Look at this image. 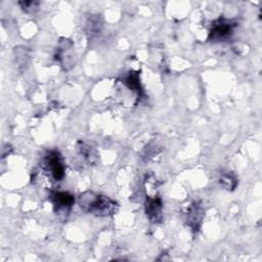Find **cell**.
Instances as JSON below:
<instances>
[{"label": "cell", "mask_w": 262, "mask_h": 262, "mask_svg": "<svg viewBox=\"0 0 262 262\" xmlns=\"http://www.w3.org/2000/svg\"><path fill=\"white\" fill-rule=\"evenodd\" d=\"M77 150L83 159L91 165H94L98 161V152L96 149L84 141H78Z\"/></svg>", "instance_id": "52a82bcc"}, {"label": "cell", "mask_w": 262, "mask_h": 262, "mask_svg": "<svg viewBox=\"0 0 262 262\" xmlns=\"http://www.w3.org/2000/svg\"><path fill=\"white\" fill-rule=\"evenodd\" d=\"M87 27H88V33L90 34V36H96L100 32L102 24H101L99 17H97V15H95L89 19Z\"/></svg>", "instance_id": "30bf717a"}, {"label": "cell", "mask_w": 262, "mask_h": 262, "mask_svg": "<svg viewBox=\"0 0 262 262\" xmlns=\"http://www.w3.org/2000/svg\"><path fill=\"white\" fill-rule=\"evenodd\" d=\"M219 183L222 187H224L226 190H234L237 186V177L236 175L231 171H225L221 172L219 177Z\"/></svg>", "instance_id": "9c48e42d"}, {"label": "cell", "mask_w": 262, "mask_h": 262, "mask_svg": "<svg viewBox=\"0 0 262 262\" xmlns=\"http://www.w3.org/2000/svg\"><path fill=\"white\" fill-rule=\"evenodd\" d=\"M123 83L132 91L136 92L139 96L142 94V88L140 84L139 74L134 71H130L126 74V76L123 78Z\"/></svg>", "instance_id": "ba28073f"}, {"label": "cell", "mask_w": 262, "mask_h": 262, "mask_svg": "<svg viewBox=\"0 0 262 262\" xmlns=\"http://www.w3.org/2000/svg\"><path fill=\"white\" fill-rule=\"evenodd\" d=\"M78 204L82 211L97 217H110L117 213L119 205L107 195L91 190L84 191L78 198Z\"/></svg>", "instance_id": "6da1fadb"}, {"label": "cell", "mask_w": 262, "mask_h": 262, "mask_svg": "<svg viewBox=\"0 0 262 262\" xmlns=\"http://www.w3.org/2000/svg\"><path fill=\"white\" fill-rule=\"evenodd\" d=\"M145 213L151 222H160L163 218V202L160 195H146Z\"/></svg>", "instance_id": "277c9868"}, {"label": "cell", "mask_w": 262, "mask_h": 262, "mask_svg": "<svg viewBox=\"0 0 262 262\" xmlns=\"http://www.w3.org/2000/svg\"><path fill=\"white\" fill-rule=\"evenodd\" d=\"M50 199L56 212L69 211L75 203L74 195L68 191H54L52 192Z\"/></svg>", "instance_id": "8992f818"}, {"label": "cell", "mask_w": 262, "mask_h": 262, "mask_svg": "<svg viewBox=\"0 0 262 262\" xmlns=\"http://www.w3.org/2000/svg\"><path fill=\"white\" fill-rule=\"evenodd\" d=\"M44 166L54 180L60 181L64 177L66 166L63 159L58 150L52 149L45 155Z\"/></svg>", "instance_id": "7a4b0ae2"}, {"label": "cell", "mask_w": 262, "mask_h": 262, "mask_svg": "<svg viewBox=\"0 0 262 262\" xmlns=\"http://www.w3.org/2000/svg\"><path fill=\"white\" fill-rule=\"evenodd\" d=\"M204 214L205 210L201 202H193L189 205L186 213V222L193 231H198L201 227Z\"/></svg>", "instance_id": "5b68a950"}, {"label": "cell", "mask_w": 262, "mask_h": 262, "mask_svg": "<svg viewBox=\"0 0 262 262\" xmlns=\"http://www.w3.org/2000/svg\"><path fill=\"white\" fill-rule=\"evenodd\" d=\"M235 24L225 18H218L212 24L209 39L214 42L225 41L233 34Z\"/></svg>", "instance_id": "3957f363"}, {"label": "cell", "mask_w": 262, "mask_h": 262, "mask_svg": "<svg viewBox=\"0 0 262 262\" xmlns=\"http://www.w3.org/2000/svg\"><path fill=\"white\" fill-rule=\"evenodd\" d=\"M18 4L24 10L29 11V10H32L33 8H37L39 3L36 1H21V2H18Z\"/></svg>", "instance_id": "8fae6325"}]
</instances>
